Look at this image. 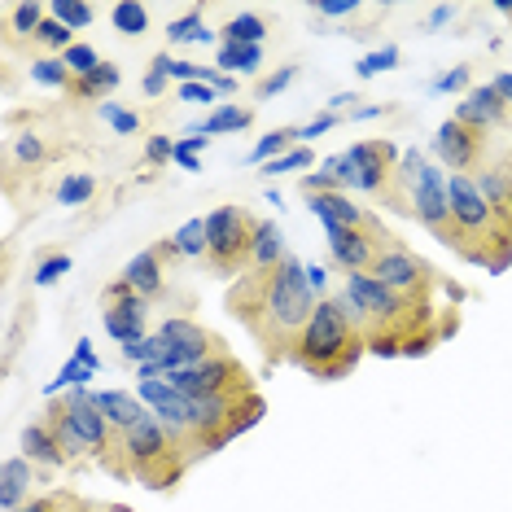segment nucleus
I'll return each mask as SVG.
<instances>
[{
  "label": "nucleus",
  "mask_w": 512,
  "mask_h": 512,
  "mask_svg": "<svg viewBox=\"0 0 512 512\" xmlns=\"http://www.w3.org/2000/svg\"><path fill=\"white\" fill-rule=\"evenodd\" d=\"M228 311L246 324V333L259 342V351L272 359H289L307 329L316 298L307 285V267L294 254L285 263L267 267V272H241V281L228 289Z\"/></svg>",
  "instance_id": "obj_1"
},
{
  "label": "nucleus",
  "mask_w": 512,
  "mask_h": 512,
  "mask_svg": "<svg viewBox=\"0 0 512 512\" xmlns=\"http://www.w3.org/2000/svg\"><path fill=\"white\" fill-rule=\"evenodd\" d=\"M368 351V342H364V333H359V324L351 320V311L333 298H320L316 302V311H311V320H307V329H302L298 337V346H294V364L302 372H311V377H320V381H337V377H346L355 364H359V355Z\"/></svg>",
  "instance_id": "obj_2"
},
{
  "label": "nucleus",
  "mask_w": 512,
  "mask_h": 512,
  "mask_svg": "<svg viewBox=\"0 0 512 512\" xmlns=\"http://www.w3.org/2000/svg\"><path fill=\"white\" fill-rule=\"evenodd\" d=\"M337 302L351 311V320L359 324L364 342H368V337H381V333L403 337V342H407V337H416V333H429V316H434V311H429V302L394 294V289H386L377 276H368V272L346 276Z\"/></svg>",
  "instance_id": "obj_3"
},
{
  "label": "nucleus",
  "mask_w": 512,
  "mask_h": 512,
  "mask_svg": "<svg viewBox=\"0 0 512 512\" xmlns=\"http://www.w3.org/2000/svg\"><path fill=\"white\" fill-rule=\"evenodd\" d=\"M119 456H123V473L141 477L154 491H171L180 482V473L189 469V451L158 425V416H149L145 425H136L119 442Z\"/></svg>",
  "instance_id": "obj_4"
},
{
  "label": "nucleus",
  "mask_w": 512,
  "mask_h": 512,
  "mask_svg": "<svg viewBox=\"0 0 512 512\" xmlns=\"http://www.w3.org/2000/svg\"><path fill=\"white\" fill-rule=\"evenodd\" d=\"M254 219L246 206H215L206 215V263L219 276H241L250 272V250H254Z\"/></svg>",
  "instance_id": "obj_5"
},
{
  "label": "nucleus",
  "mask_w": 512,
  "mask_h": 512,
  "mask_svg": "<svg viewBox=\"0 0 512 512\" xmlns=\"http://www.w3.org/2000/svg\"><path fill=\"white\" fill-rule=\"evenodd\" d=\"M162 381H171V390L189 394V399H211V394H246V390H254L250 372L241 368L228 351L215 355V359H206V364H197V368L167 372Z\"/></svg>",
  "instance_id": "obj_6"
},
{
  "label": "nucleus",
  "mask_w": 512,
  "mask_h": 512,
  "mask_svg": "<svg viewBox=\"0 0 512 512\" xmlns=\"http://www.w3.org/2000/svg\"><path fill=\"white\" fill-rule=\"evenodd\" d=\"M368 276H377L386 289H394V294H403V298H416V302H425V294L438 285L434 267H429L421 254H412L407 246H399V241H394L390 250L377 254V263H372Z\"/></svg>",
  "instance_id": "obj_7"
},
{
  "label": "nucleus",
  "mask_w": 512,
  "mask_h": 512,
  "mask_svg": "<svg viewBox=\"0 0 512 512\" xmlns=\"http://www.w3.org/2000/svg\"><path fill=\"white\" fill-rule=\"evenodd\" d=\"M324 232H329V250H333L337 267H346L351 276L355 272H372L377 254L394 246V237L377 224V219H372L368 228H324Z\"/></svg>",
  "instance_id": "obj_8"
},
{
  "label": "nucleus",
  "mask_w": 512,
  "mask_h": 512,
  "mask_svg": "<svg viewBox=\"0 0 512 512\" xmlns=\"http://www.w3.org/2000/svg\"><path fill=\"white\" fill-rule=\"evenodd\" d=\"M101 324H106V333H110L119 346L141 342V337H149V333H145V324H149V298L132 294V289H127L123 281H114V285L106 289Z\"/></svg>",
  "instance_id": "obj_9"
},
{
  "label": "nucleus",
  "mask_w": 512,
  "mask_h": 512,
  "mask_svg": "<svg viewBox=\"0 0 512 512\" xmlns=\"http://www.w3.org/2000/svg\"><path fill=\"white\" fill-rule=\"evenodd\" d=\"M429 149H434V154L447 162L451 176H469V171L482 167V158H486V136L473 132V127H464V123H456V119H447L434 132Z\"/></svg>",
  "instance_id": "obj_10"
},
{
  "label": "nucleus",
  "mask_w": 512,
  "mask_h": 512,
  "mask_svg": "<svg viewBox=\"0 0 512 512\" xmlns=\"http://www.w3.org/2000/svg\"><path fill=\"white\" fill-rule=\"evenodd\" d=\"M66 416H71L75 434L88 442L92 456H106V451H119V438H114V429L106 421V412L97 407V399H92V390H66Z\"/></svg>",
  "instance_id": "obj_11"
},
{
  "label": "nucleus",
  "mask_w": 512,
  "mask_h": 512,
  "mask_svg": "<svg viewBox=\"0 0 512 512\" xmlns=\"http://www.w3.org/2000/svg\"><path fill=\"white\" fill-rule=\"evenodd\" d=\"M346 158H351L364 193H390L394 171H399V149L390 141H359V145L346 149Z\"/></svg>",
  "instance_id": "obj_12"
},
{
  "label": "nucleus",
  "mask_w": 512,
  "mask_h": 512,
  "mask_svg": "<svg viewBox=\"0 0 512 512\" xmlns=\"http://www.w3.org/2000/svg\"><path fill=\"white\" fill-rule=\"evenodd\" d=\"M473 180H477V189H482L486 202H491V211L499 215V224H504L508 237H512V149H504V154L491 158V162H482Z\"/></svg>",
  "instance_id": "obj_13"
},
{
  "label": "nucleus",
  "mask_w": 512,
  "mask_h": 512,
  "mask_svg": "<svg viewBox=\"0 0 512 512\" xmlns=\"http://www.w3.org/2000/svg\"><path fill=\"white\" fill-rule=\"evenodd\" d=\"M508 114H512V110L504 106V97L495 92V84H477V88L464 92V101L456 106V114H451V119L486 136V127H504Z\"/></svg>",
  "instance_id": "obj_14"
},
{
  "label": "nucleus",
  "mask_w": 512,
  "mask_h": 512,
  "mask_svg": "<svg viewBox=\"0 0 512 512\" xmlns=\"http://www.w3.org/2000/svg\"><path fill=\"white\" fill-rule=\"evenodd\" d=\"M92 399H97V407L106 412V421H110V429H114V438H127L136 425H145L149 416V407L141 403V394H132V390H92Z\"/></svg>",
  "instance_id": "obj_15"
},
{
  "label": "nucleus",
  "mask_w": 512,
  "mask_h": 512,
  "mask_svg": "<svg viewBox=\"0 0 512 512\" xmlns=\"http://www.w3.org/2000/svg\"><path fill=\"white\" fill-rule=\"evenodd\" d=\"M307 206H311V215H316L324 228H368V224H372V215L364 211V206H355L351 193H342V189H333V193H311Z\"/></svg>",
  "instance_id": "obj_16"
},
{
  "label": "nucleus",
  "mask_w": 512,
  "mask_h": 512,
  "mask_svg": "<svg viewBox=\"0 0 512 512\" xmlns=\"http://www.w3.org/2000/svg\"><path fill=\"white\" fill-rule=\"evenodd\" d=\"M0 508L5 512H18L22 504H31V486H36V464H31L27 456H9L5 469H0Z\"/></svg>",
  "instance_id": "obj_17"
},
{
  "label": "nucleus",
  "mask_w": 512,
  "mask_h": 512,
  "mask_svg": "<svg viewBox=\"0 0 512 512\" xmlns=\"http://www.w3.org/2000/svg\"><path fill=\"white\" fill-rule=\"evenodd\" d=\"M119 281L132 289V294H141V298L162 294V254H158V250H141L132 263L123 267Z\"/></svg>",
  "instance_id": "obj_18"
},
{
  "label": "nucleus",
  "mask_w": 512,
  "mask_h": 512,
  "mask_svg": "<svg viewBox=\"0 0 512 512\" xmlns=\"http://www.w3.org/2000/svg\"><path fill=\"white\" fill-rule=\"evenodd\" d=\"M44 425L53 429V438H57V447H62L66 464H84V460H88V442L75 434V425H71V416H66L62 403H49V407H44Z\"/></svg>",
  "instance_id": "obj_19"
},
{
  "label": "nucleus",
  "mask_w": 512,
  "mask_h": 512,
  "mask_svg": "<svg viewBox=\"0 0 512 512\" xmlns=\"http://www.w3.org/2000/svg\"><path fill=\"white\" fill-rule=\"evenodd\" d=\"M285 232L272 224V219H259V228H254V250H250V267L254 272H267V267L285 263Z\"/></svg>",
  "instance_id": "obj_20"
},
{
  "label": "nucleus",
  "mask_w": 512,
  "mask_h": 512,
  "mask_svg": "<svg viewBox=\"0 0 512 512\" xmlns=\"http://www.w3.org/2000/svg\"><path fill=\"white\" fill-rule=\"evenodd\" d=\"M158 254H171V259H206V219L197 215V219H189V224H180L158 246Z\"/></svg>",
  "instance_id": "obj_21"
},
{
  "label": "nucleus",
  "mask_w": 512,
  "mask_h": 512,
  "mask_svg": "<svg viewBox=\"0 0 512 512\" xmlns=\"http://www.w3.org/2000/svg\"><path fill=\"white\" fill-rule=\"evenodd\" d=\"M22 451H27L31 464H44V469H62V464H66L62 447H57V438H53V429L44 425V421L22 429Z\"/></svg>",
  "instance_id": "obj_22"
},
{
  "label": "nucleus",
  "mask_w": 512,
  "mask_h": 512,
  "mask_svg": "<svg viewBox=\"0 0 512 512\" xmlns=\"http://www.w3.org/2000/svg\"><path fill=\"white\" fill-rule=\"evenodd\" d=\"M215 66L224 75H254L263 66V49L259 44H219Z\"/></svg>",
  "instance_id": "obj_23"
},
{
  "label": "nucleus",
  "mask_w": 512,
  "mask_h": 512,
  "mask_svg": "<svg viewBox=\"0 0 512 512\" xmlns=\"http://www.w3.org/2000/svg\"><path fill=\"white\" fill-rule=\"evenodd\" d=\"M123 84V75H119V66H110V62H101L97 66V71H92V75H84V79H75V97H84V101H97V106H101V101H106L110 97V92L114 88H119Z\"/></svg>",
  "instance_id": "obj_24"
},
{
  "label": "nucleus",
  "mask_w": 512,
  "mask_h": 512,
  "mask_svg": "<svg viewBox=\"0 0 512 512\" xmlns=\"http://www.w3.org/2000/svg\"><path fill=\"white\" fill-rule=\"evenodd\" d=\"M289 149H298V127H276V132H267L263 141L250 149V162H259V167H267L272 158L289 154Z\"/></svg>",
  "instance_id": "obj_25"
},
{
  "label": "nucleus",
  "mask_w": 512,
  "mask_h": 512,
  "mask_svg": "<svg viewBox=\"0 0 512 512\" xmlns=\"http://www.w3.org/2000/svg\"><path fill=\"white\" fill-rule=\"evenodd\" d=\"M250 123H254V110H246V106H215L211 114H206L202 132L224 136V132H241V127H250Z\"/></svg>",
  "instance_id": "obj_26"
},
{
  "label": "nucleus",
  "mask_w": 512,
  "mask_h": 512,
  "mask_svg": "<svg viewBox=\"0 0 512 512\" xmlns=\"http://www.w3.org/2000/svg\"><path fill=\"white\" fill-rule=\"evenodd\" d=\"M110 22L119 36H145L149 31V9L136 5V0H119V5L110 9Z\"/></svg>",
  "instance_id": "obj_27"
},
{
  "label": "nucleus",
  "mask_w": 512,
  "mask_h": 512,
  "mask_svg": "<svg viewBox=\"0 0 512 512\" xmlns=\"http://www.w3.org/2000/svg\"><path fill=\"white\" fill-rule=\"evenodd\" d=\"M263 412H267V403L259 399V394H250V399L237 407V416H232V421H228V429H224V434H219V447H228L232 438H241V434H246V429H254V425L263 421Z\"/></svg>",
  "instance_id": "obj_28"
},
{
  "label": "nucleus",
  "mask_w": 512,
  "mask_h": 512,
  "mask_svg": "<svg viewBox=\"0 0 512 512\" xmlns=\"http://www.w3.org/2000/svg\"><path fill=\"white\" fill-rule=\"evenodd\" d=\"M49 22V9L36 5V0H22V5L9 9V27H14V36H40V27Z\"/></svg>",
  "instance_id": "obj_29"
},
{
  "label": "nucleus",
  "mask_w": 512,
  "mask_h": 512,
  "mask_svg": "<svg viewBox=\"0 0 512 512\" xmlns=\"http://www.w3.org/2000/svg\"><path fill=\"white\" fill-rule=\"evenodd\" d=\"M167 40H171V44H211L215 31H206L202 14H197V9H189V14L176 18V22L167 27Z\"/></svg>",
  "instance_id": "obj_30"
},
{
  "label": "nucleus",
  "mask_w": 512,
  "mask_h": 512,
  "mask_svg": "<svg viewBox=\"0 0 512 512\" xmlns=\"http://www.w3.org/2000/svg\"><path fill=\"white\" fill-rule=\"evenodd\" d=\"M263 36H267V22L259 14H241L224 27V40L219 44H263Z\"/></svg>",
  "instance_id": "obj_31"
},
{
  "label": "nucleus",
  "mask_w": 512,
  "mask_h": 512,
  "mask_svg": "<svg viewBox=\"0 0 512 512\" xmlns=\"http://www.w3.org/2000/svg\"><path fill=\"white\" fill-rule=\"evenodd\" d=\"M31 79L44 88H66V92L75 88V75L66 71L62 57H40V62H31Z\"/></svg>",
  "instance_id": "obj_32"
},
{
  "label": "nucleus",
  "mask_w": 512,
  "mask_h": 512,
  "mask_svg": "<svg viewBox=\"0 0 512 512\" xmlns=\"http://www.w3.org/2000/svg\"><path fill=\"white\" fill-rule=\"evenodd\" d=\"M18 512H92V508L79 495H71V491H53V495H36L31 504H22Z\"/></svg>",
  "instance_id": "obj_33"
},
{
  "label": "nucleus",
  "mask_w": 512,
  "mask_h": 512,
  "mask_svg": "<svg viewBox=\"0 0 512 512\" xmlns=\"http://www.w3.org/2000/svg\"><path fill=\"white\" fill-rule=\"evenodd\" d=\"M92 193H97V180L84 176V171H75V176H66L62 184H57V202L62 206H84Z\"/></svg>",
  "instance_id": "obj_34"
},
{
  "label": "nucleus",
  "mask_w": 512,
  "mask_h": 512,
  "mask_svg": "<svg viewBox=\"0 0 512 512\" xmlns=\"http://www.w3.org/2000/svg\"><path fill=\"white\" fill-rule=\"evenodd\" d=\"M49 14H53L57 22H66L71 31H84L88 22H92V5H84V0H53Z\"/></svg>",
  "instance_id": "obj_35"
},
{
  "label": "nucleus",
  "mask_w": 512,
  "mask_h": 512,
  "mask_svg": "<svg viewBox=\"0 0 512 512\" xmlns=\"http://www.w3.org/2000/svg\"><path fill=\"white\" fill-rule=\"evenodd\" d=\"M394 66H399V49H394V44H386V49L359 57L355 75H359V79H372V75H381V71H394Z\"/></svg>",
  "instance_id": "obj_36"
},
{
  "label": "nucleus",
  "mask_w": 512,
  "mask_h": 512,
  "mask_svg": "<svg viewBox=\"0 0 512 512\" xmlns=\"http://www.w3.org/2000/svg\"><path fill=\"white\" fill-rule=\"evenodd\" d=\"M62 62H66V71H71L75 79H84V75H92L101 66V57H97V49H88V44H71V49L62 53Z\"/></svg>",
  "instance_id": "obj_37"
},
{
  "label": "nucleus",
  "mask_w": 512,
  "mask_h": 512,
  "mask_svg": "<svg viewBox=\"0 0 512 512\" xmlns=\"http://www.w3.org/2000/svg\"><path fill=\"white\" fill-rule=\"evenodd\" d=\"M302 167H311V149L307 145H298V149H289V154H281V158H272L267 167L259 171V176H285V171H302Z\"/></svg>",
  "instance_id": "obj_38"
},
{
  "label": "nucleus",
  "mask_w": 512,
  "mask_h": 512,
  "mask_svg": "<svg viewBox=\"0 0 512 512\" xmlns=\"http://www.w3.org/2000/svg\"><path fill=\"white\" fill-rule=\"evenodd\" d=\"M101 119H106L119 136H132V132H141V114H132V110H123V106H114V101H101Z\"/></svg>",
  "instance_id": "obj_39"
},
{
  "label": "nucleus",
  "mask_w": 512,
  "mask_h": 512,
  "mask_svg": "<svg viewBox=\"0 0 512 512\" xmlns=\"http://www.w3.org/2000/svg\"><path fill=\"white\" fill-rule=\"evenodd\" d=\"M14 158L18 162H31V167H40V162L49 158V145H44L40 132H22L18 141H14Z\"/></svg>",
  "instance_id": "obj_40"
},
{
  "label": "nucleus",
  "mask_w": 512,
  "mask_h": 512,
  "mask_svg": "<svg viewBox=\"0 0 512 512\" xmlns=\"http://www.w3.org/2000/svg\"><path fill=\"white\" fill-rule=\"evenodd\" d=\"M71 36H75V31L71 27H66V22H57L53 14H49V22H44V27H40V44H44V49H57V53H66V49H71Z\"/></svg>",
  "instance_id": "obj_41"
},
{
  "label": "nucleus",
  "mask_w": 512,
  "mask_h": 512,
  "mask_svg": "<svg viewBox=\"0 0 512 512\" xmlns=\"http://www.w3.org/2000/svg\"><path fill=\"white\" fill-rule=\"evenodd\" d=\"M66 272H71V254H49V259L36 267V276H31V281H36V285H57Z\"/></svg>",
  "instance_id": "obj_42"
},
{
  "label": "nucleus",
  "mask_w": 512,
  "mask_h": 512,
  "mask_svg": "<svg viewBox=\"0 0 512 512\" xmlns=\"http://www.w3.org/2000/svg\"><path fill=\"white\" fill-rule=\"evenodd\" d=\"M211 145V136H184V141H176V154H171V162H180L184 171H197V154Z\"/></svg>",
  "instance_id": "obj_43"
},
{
  "label": "nucleus",
  "mask_w": 512,
  "mask_h": 512,
  "mask_svg": "<svg viewBox=\"0 0 512 512\" xmlns=\"http://www.w3.org/2000/svg\"><path fill=\"white\" fill-rule=\"evenodd\" d=\"M469 79H473L469 66H451V71H442L434 84H429V92H469Z\"/></svg>",
  "instance_id": "obj_44"
},
{
  "label": "nucleus",
  "mask_w": 512,
  "mask_h": 512,
  "mask_svg": "<svg viewBox=\"0 0 512 512\" xmlns=\"http://www.w3.org/2000/svg\"><path fill=\"white\" fill-rule=\"evenodd\" d=\"M294 79H298V66H281L276 75L259 79V88H254V92H259V97H276V92H285L289 84H294Z\"/></svg>",
  "instance_id": "obj_45"
},
{
  "label": "nucleus",
  "mask_w": 512,
  "mask_h": 512,
  "mask_svg": "<svg viewBox=\"0 0 512 512\" xmlns=\"http://www.w3.org/2000/svg\"><path fill=\"white\" fill-rule=\"evenodd\" d=\"M311 14L316 18H351V14H359V0H316Z\"/></svg>",
  "instance_id": "obj_46"
},
{
  "label": "nucleus",
  "mask_w": 512,
  "mask_h": 512,
  "mask_svg": "<svg viewBox=\"0 0 512 512\" xmlns=\"http://www.w3.org/2000/svg\"><path fill=\"white\" fill-rule=\"evenodd\" d=\"M333 127H337V114H329V110H324V114H316V119H311L307 127H298V141H316V136H324V132H333Z\"/></svg>",
  "instance_id": "obj_47"
},
{
  "label": "nucleus",
  "mask_w": 512,
  "mask_h": 512,
  "mask_svg": "<svg viewBox=\"0 0 512 512\" xmlns=\"http://www.w3.org/2000/svg\"><path fill=\"white\" fill-rule=\"evenodd\" d=\"M171 154H176V141H171V136H149V145H145V162H149V167L167 162Z\"/></svg>",
  "instance_id": "obj_48"
},
{
  "label": "nucleus",
  "mask_w": 512,
  "mask_h": 512,
  "mask_svg": "<svg viewBox=\"0 0 512 512\" xmlns=\"http://www.w3.org/2000/svg\"><path fill=\"white\" fill-rule=\"evenodd\" d=\"M180 101H193V106H211V101H219V92L211 84H180Z\"/></svg>",
  "instance_id": "obj_49"
},
{
  "label": "nucleus",
  "mask_w": 512,
  "mask_h": 512,
  "mask_svg": "<svg viewBox=\"0 0 512 512\" xmlns=\"http://www.w3.org/2000/svg\"><path fill=\"white\" fill-rule=\"evenodd\" d=\"M368 351L377 355V359H394V355H403V337H390V333L368 337Z\"/></svg>",
  "instance_id": "obj_50"
},
{
  "label": "nucleus",
  "mask_w": 512,
  "mask_h": 512,
  "mask_svg": "<svg viewBox=\"0 0 512 512\" xmlns=\"http://www.w3.org/2000/svg\"><path fill=\"white\" fill-rule=\"evenodd\" d=\"M429 346H434V333H416V337H407V342H403V355H407V359L429 355Z\"/></svg>",
  "instance_id": "obj_51"
},
{
  "label": "nucleus",
  "mask_w": 512,
  "mask_h": 512,
  "mask_svg": "<svg viewBox=\"0 0 512 512\" xmlns=\"http://www.w3.org/2000/svg\"><path fill=\"white\" fill-rule=\"evenodd\" d=\"M75 359H79V364H84V368L101 372V359H97V351H92V342H88V337H79V342H75Z\"/></svg>",
  "instance_id": "obj_52"
},
{
  "label": "nucleus",
  "mask_w": 512,
  "mask_h": 512,
  "mask_svg": "<svg viewBox=\"0 0 512 512\" xmlns=\"http://www.w3.org/2000/svg\"><path fill=\"white\" fill-rule=\"evenodd\" d=\"M451 18H456V5H434V9H429V27H447V22Z\"/></svg>",
  "instance_id": "obj_53"
},
{
  "label": "nucleus",
  "mask_w": 512,
  "mask_h": 512,
  "mask_svg": "<svg viewBox=\"0 0 512 512\" xmlns=\"http://www.w3.org/2000/svg\"><path fill=\"white\" fill-rule=\"evenodd\" d=\"M307 285H311V294H324V285H329V272H324L320 263H311L307 267Z\"/></svg>",
  "instance_id": "obj_54"
},
{
  "label": "nucleus",
  "mask_w": 512,
  "mask_h": 512,
  "mask_svg": "<svg viewBox=\"0 0 512 512\" xmlns=\"http://www.w3.org/2000/svg\"><path fill=\"white\" fill-rule=\"evenodd\" d=\"M162 92H167V75L149 71V75H145V97H162Z\"/></svg>",
  "instance_id": "obj_55"
},
{
  "label": "nucleus",
  "mask_w": 512,
  "mask_h": 512,
  "mask_svg": "<svg viewBox=\"0 0 512 512\" xmlns=\"http://www.w3.org/2000/svg\"><path fill=\"white\" fill-rule=\"evenodd\" d=\"M491 84H495V92H499V97H504V106L512 110V71H504V75H495V79H491Z\"/></svg>",
  "instance_id": "obj_56"
},
{
  "label": "nucleus",
  "mask_w": 512,
  "mask_h": 512,
  "mask_svg": "<svg viewBox=\"0 0 512 512\" xmlns=\"http://www.w3.org/2000/svg\"><path fill=\"white\" fill-rule=\"evenodd\" d=\"M381 114H386V106H359V110H351V119L368 123V119H381Z\"/></svg>",
  "instance_id": "obj_57"
},
{
  "label": "nucleus",
  "mask_w": 512,
  "mask_h": 512,
  "mask_svg": "<svg viewBox=\"0 0 512 512\" xmlns=\"http://www.w3.org/2000/svg\"><path fill=\"white\" fill-rule=\"evenodd\" d=\"M495 9H499L504 18H512V0H495Z\"/></svg>",
  "instance_id": "obj_58"
}]
</instances>
